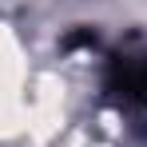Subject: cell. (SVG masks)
<instances>
[{
	"label": "cell",
	"instance_id": "6da1fadb",
	"mask_svg": "<svg viewBox=\"0 0 147 147\" xmlns=\"http://www.w3.org/2000/svg\"><path fill=\"white\" fill-rule=\"evenodd\" d=\"M107 92L123 103H147V52H119L111 60Z\"/></svg>",
	"mask_w": 147,
	"mask_h": 147
}]
</instances>
